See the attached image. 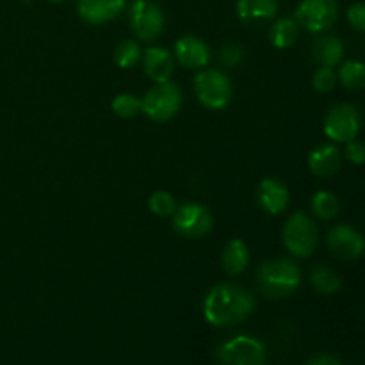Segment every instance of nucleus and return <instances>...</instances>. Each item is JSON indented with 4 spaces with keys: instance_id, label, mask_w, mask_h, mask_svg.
Returning <instances> with one entry per match:
<instances>
[{
    "instance_id": "6",
    "label": "nucleus",
    "mask_w": 365,
    "mask_h": 365,
    "mask_svg": "<svg viewBox=\"0 0 365 365\" xmlns=\"http://www.w3.org/2000/svg\"><path fill=\"white\" fill-rule=\"evenodd\" d=\"M128 20L135 38L145 43L159 38L166 27V16L163 9L152 0H134L128 9Z\"/></svg>"
},
{
    "instance_id": "11",
    "label": "nucleus",
    "mask_w": 365,
    "mask_h": 365,
    "mask_svg": "<svg viewBox=\"0 0 365 365\" xmlns=\"http://www.w3.org/2000/svg\"><path fill=\"white\" fill-rule=\"evenodd\" d=\"M327 246L337 259L356 260L365 253V239L351 225H335L328 230Z\"/></svg>"
},
{
    "instance_id": "10",
    "label": "nucleus",
    "mask_w": 365,
    "mask_h": 365,
    "mask_svg": "<svg viewBox=\"0 0 365 365\" xmlns=\"http://www.w3.org/2000/svg\"><path fill=\"white\" fill-rule=\"evenodd\" d=\"M339 16L337 0H303L294 13L296 24L312 34L328 31Z\"/></svg>"
},
{
    "instance_id": "26",
    "label": "nucleus",
    "mask_w": 365,
    "mask_h": 365,
    "mask_svg": "<svg viewBox=\"0 0 365 365\" xmlns=\"http://www.w3.org/2000/svg\"><path fill=\"white\" fill-rule=\"evenodd\" d=\"M148 209L155 216L168 217L173 216V212L177 210V203H175V198L168 191H155L150 195Z\"/></svg>"
},
{
    "instance_id": "27",
    "label": "nucleus",
    "mask_w": 365,
    "mask_h": 365,
    "mask_svg": "<svg viewBox=\"0 0 365 365\" xmlns=\"http://www.w3.org/2000/svg\"><path fill=\"white\" fill-rule=\"evenodd\" d=\"M337 86V73L334 71V68H328V66H321L319 70L314 73L312 77V88L316 89L317 93H327L334 91V88Z\"/></svg>"
},
{
    "instance_id": "16",
    "label": "nucleus",
    "mask_w": 365,
    "mask_h": 365,
    "mask_svg": "<svg viewBox=\"0 0 365 365\" xmlns=\"http://www.w3.org/2000/svg\"><path fill=\"white\" fill-rule=\"evenodd\" d=\"M342 166V153L334 145H319L309 153V170L316 177L328 178Z\"/></svg>"
},
{
    "instance_id": "28",
    "label": "nucleus",
    "mask_w": 365,
    "mask_h": 365,
    "mask_svg": "<svg viewBox=\"0 0 365 365\" xmlns=\"http://www.w3.org/2000/svg\"><path fill=\"white\" fill-rule=\"evenodd\" d=\"M245 59V50H242L241 45L237 43H227V45L221 46L220 50V63L223 64L225 68H237L239 64Z\"/></svg>"
},
{
    "instance_id": "29",
    "label": "nucleus",
    "mask_w": 365,
    "mask_h": 365,
    "mask_svg": "<svg viewBox=\"0 0 365 365\" xmlns=\"http://www.w3.org/2000/svg\"><path fill=\"white\" fill-rule=\"evenodd\" d=\"M346 159L351 164H360L365 163V143L359 141V139H351V141L346 143Z\"/></svg>"
},
{
    "instance_id": "2",
    "label": "nucleus",
    "mask_w": 365,
    "mask_h": 365,
    "mask_svg": "<svg viewBox=\"0 0 365 365\" xmlns=\"http://www.w3.org/2000/svg\"><path fill=\"white\" fill-rule=\"evenodd\" d=\"M260 292L269 299H285L298 291L302 271L291 259L264 260L257 269Z\"/></svg>"
},
{
    "instance_id": "21",
    "label": "nucleus",
    "mask_w": 365,
    "mask_h": 365,
    "mask_svg": "<svg viewBox=\"0 0 365 365\" xmlns=\"http://www.w3.org/2000/svg\"><path fill=\"white\" fill-rule=\"evenodd\" d=\"M310 284L319 294L331 296L342 289V280L331 267L317 266L310 273Z\"/></svg>"
},
{
    "instance_id": "30",
    "label": "nucleus",
    "mask_w": 365,
    "mask_h": 365,
    "mask_svg": "<svg viewBox=\"0 0 365 365\" xmlns=\"http://www.w3.org/2000/svg\"><path fill=\"white\" fill-rule=\"evenodd\" d=\"M348 21L355 31L365 32V2H356L349 6Z\"/></svg>"
},
{
    "instance_id": "1",
    "label": "nucleus",
    "mask_w": 365,
    "mask_h": 365,
    "mask_svg": "<svg viewBox=\"0 0 365 365\" xmlns=\"http://www.w3.org/2000/svg\"><path fill=\"white\" fill-rule=\"evenodd\" d=\"M255 309V299L245 287L235 284H220L207 292L203 299V316L216 328L234 327L248 319Z\"/></svg>"
},
{
    "instance_id": "31",
    "label": "nucleus",
    "mask_w": 365,
    "mask_h": 365,
    "mask_svg": "<svg viewBox=\"0 0 365 365\" xmlns=\"http://www.w3.org/2000/svg\"><path fill=\"white\" fill-rule=\"evenodd\" d=\"M305 365H342L341 360L335 355H328V353H319V355L312 356Z\"/></svg>"
},
{
    "instance_id": "23",
    "label": "nucleus",
    "mask_w": 365,
    "mask_h": 365,
    "mask_svg": "<svg viewBox=\"0 0 365 365\" xmlns=\"http://www.w3.org/2000/svg\"><path fill=\"white\" fill-rule=\"evenodd\" d=\"M342 88L349 91H359L365 88V64L360 61H346L337 75Z\"/></svg>"
},
{
    "instance_id": "18",
    "label": "nucleus",
    "mask_w": 365,
    "mask_h": 365,
    "mask_svg": "<svg viewBox=\"0 0 365 365\" xmlns=\"http://www.w3.org/2000/svg\"><path fill=\"white\" fill-rule=\"evenodd\" d=\"M250 264V250L241 239H232L221 252V267L230 277H237L246 271Z\"/></svg>"
},
{
    "instance_id": "12",
    "label": "nucleus",
    "mask_w": 365,
    "mask_h": 365,
    "mask_svg": "<svg viewBox=\"0 0 365 365\" xmlns=\"http://www.w3.org/2000/svg\"><path fill=\"white\" fill-rule=\"evenodd\" d=\"M257 203L264 212L280 216L291 203V192L287 185L278 178H264L257 187Z\"/></svg>"
},
{
    "instance_id": "15",
    "label": "nucleus",
    "mask_w": 365,
    "mask_h": 365,
    "mask_svg": "<svg viewBox=\"0 0 365 365\" xmlns=\"http://www.w3.org/2000/svg\"><path fill=\"white\" fill-rule=\"evenodd\" d=\"M143 66H145V73L148 75L150 81L160 84V82H168L171 78L175 61L173 56L163 46H150L146 52H143Z\"/></svg>"
},
{
    "instance_id": "7",
    "label": "nucleus",
    "mask_w": 365,
    "mask_h": 365,
    "mask_svg": "<svg viewBox=\"0 0 365 365\" xmlns=\"http://www.w3.org/2000/svg\"><path fill=\"white\" fill-rule=\"evenodd\" d=\"M221 365H266V346L248 335H237L217 348Z\"/></svg>"
},
{
    "instance_id": "4",
    "label": "nucleus",
    "mask_w": 365,
    "mask_h": 365,
    "mask_svg": "<svg viewBox=\"0 0 365 365\" xmlns=\"http://www.w3.org/2000/svg\"><path fill=\"white\" fill-rule=\"evenodd\" d=\"M282 239L289 253L305 259L316 252L317 242H319V230L309 214L298 210L285 221Z\"/></svg>"
},
{
    "instance_id": "3",
    "label": "nucleus",
    "mask_w": 365,
    "mask_h": 365,
    "mask_svg": "<svg viewBox=\"0 0 365 365\" xmlns=\"http://www.w3.org/2000/svg\"><path fill=\"white\" fill-rule=\"evenodd\" d=\"M182 106V91L175 82H160L150 88L141 98V113L155 123L173 120Z\"/></svg>"
},
{
    "instance_id": "32",
    "label": "nucleus",
    "mask_w": 365,
    "mask_h": 365,
    "mask_svg": "<svg viewBox=\"0 0 365 365\" xmlns=\"http://www.w3.org/2000/svg\"><path fill=\"white\" fill-rule=\"evenodd\" d=\"M50 2H63V0H50Z\"/></svg>"
},
{
    "instance_id": "8",
    "label": "nucleus",
    "mask_w": 365,
    "mask_h": 365,
    "mask_svg": "<svg viewBox=\"0 0 365 365\" xmlns=\"http://www.w3.org/2000/svg\"><path fill=\"white\" fill-rule=\"evenodd\" d=\"M362 130V114L353 103H337L324 118V134L335 143H348L356 139Z\"/></svg>"
},
{
    "instance_id": "24",
    "label": "nucleus",
    "mask_w": 365,
    "mask_h": 365,
    "mask_svg": "<svg viewBox=\"0 0 365 365\" xmlns=\"http://www.w3.org/2000/svg\"><path fill=\"white\" fill-rule=\"evenodd\" d=\"M143 59V50L135 39H123L114 48V63L123 70H130Z\"/></svg>"
},
{
    "instance_id": "13",
    "label": "nucleus",
    "mask_w": 365,
    "mask_h": 365,
    "mask_svg": "<svg viewBox=\"0 0 365 365\" xmlns=\"http://www.w3.org/2000/svg\"><path fill=\"white\" fill-rule=\"evenodd\" d=\"M175 59L187 70L205 68L210 63V48L198 36H182L175 43Z\"/></svg>"
},
{
    "instance_id": "5",
    "label": "nucleus",
    "mask_w": 365,
    "mask_h": 365,
    "mask_svg": "<svg viewBox=\"0 0 365 365\" xmlns=\"http://www.w3.org/2000/svg\"><path fill=\"white\" fill-rule=\"evenodd\" d=\"M195 93L200 103L210 110H221L232 102L230 78L220 70H202L195 77Z\"/></svg>"
},
{
    "instance_id": "17",
    "label": "nucleus",
    "mask_w": 365,
    "mask_h": 365,
    "mask_svg": "<svg viewBox=\"0 0 365 365\" xmlns=\"http://www.w3.org/2000/svg\"><path fill=\"white\" fill-rule=\"evenodd\" d=\"M235 13L242 24L260 25L277 16L278 2L277 0H237Z\"/></svg>"
},
{
    "instance_id": "20",
    "label": "nucleus",
    "mask_w": 365,
    "mask_h": 365,
    "mask_svg": "<svg viewBox=\"0 0 365 365\" xmlns=\"http://www.w3.org/2000/svg\"><path fill=\"white\" fill-rule=\"evenodd\" d=\"M298 24L294 18H280L269 29V39L277 48H291L298 39Z\"/></svg>"
},
{
    "instance_id": "19",
    "label": "nucleus",
    "mask_w": 365,
    "mask_h": 365,
    "mask_svg": "<svg viewBox=\"0 0 365 365\" xmlns=\"http://www.w3.org/2000/svg\"><path fill=\"white\" fill-rule=\"evenodd\" d=\"M312 56L321 66L335 68L342 63L344 57V43L337 36H324L314 43Z\"/></svg>"
},
{
    "instance_id": "9",
    "label": "nucleus",
    "mask_w": 365,
    "mask_h": 365,
    "mask_svg": "<svg viewBox=\"0 0 365 365\" xmlns=\"http://www.w3.org/2000/svg\"><path fill=\"white\" fill-rule=\"evenodd\" d=\"M214 217L202 203H184L173 212V228L185 239H202L212 230Z\"/></svg>"
},
{
    "instance_id": "22",
    "label": "nucleus",
    "mask_w": 365,
    "mask_h": 365,
    "mask_svg": "<svg viewBox=\"0 0 365 365\" xmlns=\"http://www.w3.org/2000/svg\"><path fill=\"white\" fill-rule=\"evenodd\" d=\"M310 209H312V212L319 220L331 221L334 217H337L339 210H341V202H339V198L331 191L321 189L310 200Z\"/></svg>"
},
{
    "instance_id": "14",
    "label": "nucleus",
    "mask_w": 365,
    "mask_h": 365,
    "mask_svg": "<svg viewBox=\"0 0 365 365\" xmlns=\"http://www.w3.org/2000/svg\"><path fill=\"white\" fill-rule=\"evenodd\" d=\"M78 16L89 25L113 21L125 11V0H78Z\"/></svg>"
},
{
    "instance_id": "25",
    "label": "nucleus",
    "mask_w": 365,
    "mask_h": 365,
    "mask_svg": "<svg viewBox=\"0 0 365 365\" xmlns=\"http://www.w3.org/2000/svg\"><path fill=\"white\" fill-rule=\"evenodd\" d=\"M110 109L118 118H134L141 113V100L130 93H120L110 102Z\"/></svg>"
}]
</instances>
